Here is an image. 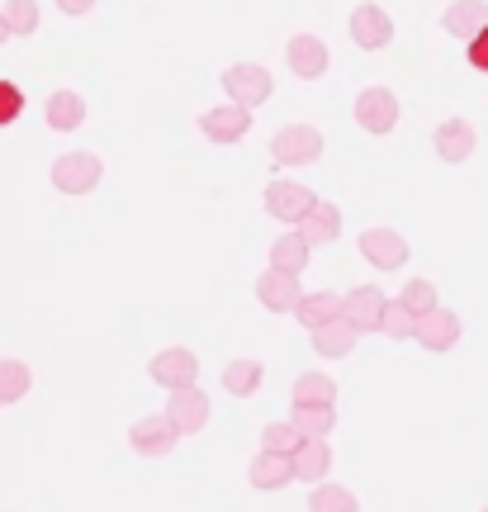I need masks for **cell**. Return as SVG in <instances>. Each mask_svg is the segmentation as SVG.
Here are the masks:
<instances>
[{
	"instance_id": "1",
	"label": "cell",
	"mask_w": 488,
	"mask_h": 512,
	"mask_svg": "<svg viewBox=\"0 0 488 512\" xmlns=\"http://www.w3.org/2000/svg\"><path fill=\"white\" fill-rule=\"evenodd\" d=\"M223 91H228L233 105L256 110V105H266L275 95V81L261 62H233V67H223Z\"/></svg>"
},
{
	"instance_id": "2",
	"label": "cell",
	"mask_w": 488,
	"mask_h": 512,
	"mask_svg": "<svg viewBox=\"0 0 488 512\" xmlns=\"http://www.w3.org/2000/svg\"><path fill=\"white\" fill-rule=\"evenodd\" d=\"M318 157H323V133H318V124H285L271 138L275 166H313Z\"/></svg>"
},
{
	"instance_id": "3",
	"label": "cell",
	"mask_w": 488,
	"mask_h": 512,
	"mask_svg": "<svg viewBox=\"0 0 488 512\" xmlns=\"http://www.w3.org/2000/svg\"><path fill=\"white\" fill-rule=\"evenodd\" d=\"M346 34H351V43H356L361 53H380V48L394 43V19H389L384 5L365 0V5H356V10L346 15Z\"/></svg>"
},
{
	"instance_id": "4",
	"label": "cell",
	"mask_w": 488,
	"mask_h": 512,
	"mask_svg": "<svg viewBox=\"0 0 488 512\" xmlns=\"http://www.w3.org/2000/svg\"><path fill=\"white\" fill-rule=\"evenodd\" d=\"M313 209H318V195H313L308 185H299V181H271L266 185V214H271L275 223L299 228Z\"/></svg>"
},
{
	"instance_id": "5",
	"label": "cell",
	"mask_w": 488,
	"mask_h": 512,
	"mask_svg": "<svg viewBox=\"0 0 488 512\" xmlns=\"http://www.w3.org/2000/svg\"><path fill=\"white\" fill-rule=\"evenodd\" d=\"M356 247H361V256L375 266V271H403L408 266V238L398 233V228H384V223H375V228H365L361 238H356Z\"/></svg>"
},
{
	"instance_id": "6",
	"label": "cell",
	"mask_w": 488,
	"mask_h": 512,
	"mask_svg": "<svg viewBox=\"0 0 488 512\" xmlns=\"http://www.w3.org/2000/svg\"><path fill=\"white\" fill-rule=\"evenodd\" d=\"M105 176V162L95 152H62L53 162V185L62 195H91Z\"/></svg>"
},
{
	"instance_id": "7",
	"label": "cell",
	"mask_w": 488,
	"mask_h": 512,
	"mask_svg": "<svg viewBox=\"0 0 488 512\" xmlns=\"http://www.w3.org/2000/svg\"><path fill=\"white\" fill-rule=\"evenodd\" d=\"M176 441H181V427L166 418V413H147V418H138L133 427H128V446L138 451V456L147 460H162L176 451Z\"/></svg>"
},
{
	"instance_id": "8",
	"label": "cell",
	"mask_w": 488,
	"mask_h": 512,
	"mask_svg": "<svg viewBox=\"0 0 488 512\" xmlns=\"http://www.w3.org/2000/svg\"><path fill=\"white\" fill-rule=\"evenodd\" d=\"M147 375H152V384H162V389H190V384H199V356L190 347H162L152 361H147Z\"/></svg>"
},
{
	"instance_id": "9",
	"label": "cell",
	"mask_w": 488,
	"mask_h": 512,
	"mask_svg": "<svg viewBox=\"0 0 488 512\" xmlns=\"http://www.w3.org/2000/svg\"><path fill=\"white\" fill-rule=\"evenodd\" d=\"M356 124H361L365 133H375V138L394 133L398 128V95L389 91V86H365V91L356 95Z\"/></svg>"
},
{
	"instance_id": "10",
	"label": "cell",
	"mask_w": 488,
	"mask_h": 512,
	"mask_svg": "<svg viewBox=\"0 0 488 512\" xmlns=\"http://www.w3.org/2000/svg\"><path fill=\"white\" fill-rule=\"evenodd\" d=\"M199 133L218 147H233L252 133V110H242V105H233V100H228V105H214V110L199 114Z\"/></svg>"
},
{
	"instance_id": "11",
	"label": "cell",
	"mask_w": 488,
	"mask_h": 512,
	"mask_svg": "<svg viewBox=\"0 0 488 512\" xmlns=\"http://www.w3.org/2000/svg\"><path fill=\"white\" fill-rule=\"evenodd\" d=\"M432 147H436V157H441V162L460 166V162H470V157H474V147H479V133H474L470 119L451 114V119H441V124H436Z\"/></svg>"
},
{
	"instance_id": "12",
	"label": "cell",
	"mask_w": 488,
	"mask_h": 512,
	"mask_svg": "<svg viewBox=\"0 0 488 512\" xmlns=\"http://www.w3.org/2000/svg\"><path fill=\"white\" fill-rule=\"evenodd\" d=\"M460 337H465V323H460V313H451V309H436V313H427V318H417V347L432 351V356L455 351Z\"/></svg>"
},
{
	"instance_id": "13",
	"label": "cell",
	"mask_w": 488,
	"mask_h": 512,
	"mask_svg": "<svg viewBox=\"0 0 488 512\" xmlns=\"http://www.w3.org/2000/svg\"><path fill=\"white\" fill-rule=\"evenodd\" d=\"M209 394L199 389V384H190V389H176L171 394V403H166V418L181 427V437H199L204 427H209Z\"/></svg>"
},
{
	"instance_id": "14",
	"label": "cell",
	"mask_w": 488,
	"mask_h": 512,
	"mask_svg": "<svg viewBox=\"0 0 488 512\" xmlns=\"http://www.w3.org/2000/svg\"><path fill=\"white\" fill-rule=\"evenodd\" d=\"M285 62H290V72L299 81H318L332 67V53H327V43L318 34H294L290 48H285Z\"/></svg>"
},
{
	"instance_id": "15",
	"label": "cell",
	"mask_w": 488,
	"mask_h": 512,
	"mask_svg": "<svg viewBox=\"0 0 488 512\" xmlns=\"http://www.w3.org/2000/svg\"><path fill=\"white\" fill-rule=\"evenodd\" d=\"M256 299H261V309H271V313H294L299 309V299H304L299 275L266 266V275H256Z\"/></svg>"
},
{
	"instance_id": "16",
	"label": "cell",
	"mask_w": 488,
	"mask_h": 512,
	"mask_svg": "<svg viewBox=\"0 0 488 512\" xmlns=\"http://www.w3.org/2000/svg\"><path fill=\"white\" fill-rule=\"evenodd\" d=\"M384 309H389V299H384V290H375V285H356V290L346 294V323L361 332H384Z\"/></svg>"
},
{
	"instance_id": "17",
	"label": "cell",
	"mask_w": 488,
	"mask_h": 512,
	"mask_svg": "<svg viewBox=\"0 0 488 512\" xmlns=\"http://www.w3.org/2000/svg\"><path fill=\"white\" fill-rule=\"evenodd\" d=\"M441 24H446V34L460 38V43L470 48L474 38L488 29V0H451L446 15H441Z\"/></svg>"
},
{
	"instance_id": "18",
	"label": "cell",
	"mask_w": 488,
	"mask_h": 512,
	"mask_svg": "<svg viewBox=\"0 0 488 512\" xmlns=\"http://www.w3.org/2000/svg\"><path fill=\"white\" fill-rule=\"evenodd\" d=\"M247 479H252V489H261V494H275V489H285V484H294V479H299V470H294V456L256 451L252 465H247Z\"/></svg>"
},
{
	"instance_id": "19",
	"label": "cell",
	"mask_w": 488,
	"mask_h": 512,
	"mask_svg": "<svg viewBox=\"0 0 488 512\" xmlns=\"http://www.w3.org/2000/svg\"><path fill=\"white\" fill-rule=\"evenodd\" d=\"M294 318H299V323H304L308 332L327 328V323H337V318H346V294H337V290L304 294V299H299V309H294Z\"/></svg>"
},
{
	"instance_id": "20",
	"label": "cell",
	"mask_w": 488,
	"mask_h": 512,
	"mask_svg": "<svg viewBox=\"0 0 488 512\" xmlns=\"http://www.w3.org/2000/svg\"><path fill=\"white\" fill-rule=\"evenodd\" d=\"M43 124L53 128V133H76V128L86 124V100L76 91H53L48 105H43Z\"/></svg>"
},
{
	"instance_id": "21",
	"label": "cell",
	"mask_w": 488,
	"mask_h": 512,
	"mask_svg": "<svg viewBox=\"0 0 488 512\" xmlns=\"http://www.w3.org/2000/svg\"><path fill=\"white\" fill-rule=\"evenodd\" d=\"M308 342H313V351L327 356V361H346V356L356 351V342H361V332L351 328L346 318H337V323H327V328L308 332Z\"/></svg>"
},
{
	"instance_id": "22",
	"label": "cell",
	"mask_w": 488,
	"mask_h": 512,
	"mask_svg": "<svg viewBox=\"0 0 488 512\" xmlns=\"http://www.w3.org/2000/svg\"><path fill=\"white\" fill-rule=\"evenodd\" d=\"M308 256H313V242L299 233V228H285L280 238L271 242V266L275 271H290V275H304Z\"/></svg>"
},
{
	"instance_id": "23",
	"label": "cell",
	"mask_w": 488,
	"mask_h": 512,
	"mask_svg": "<svg viewBox=\"0 0 488 512\" xmlns=\"http://www.w3.org/2000/svg\"><path fill=\"white\" fill-rule=\"evenodd\" d=\"M290 394H294V408H332L337 403V380L323 375V370H304Z\"/></svg>"
},
{
	"instance_id": "24",
	"label": "cell",
	"mask_w": 488,
	"mask_h": 512,
	"mask_svg": "<svg viewBox=\"0 0 488 512\" xmlns=\"http://www.w3.org/2000/svg\"><path fill=\"white\" fill-rule=\"evenodd\" d=\"M261 380H266V366L252 361V356H237V361L223 366V389H228L233 399H252L256 389H261Z\"/></svg>"
},
{
	"instance_id": "25",
	"label": "cell",
	"mask_w": 488,
	"mask_h": 512,
	"mask_svg": "<svg viewBox=\"0 0 488 512\" xmlns=\"http://www.w3.org/2000/svg\"><path fill=\"white\" fill-rule=\"evenodd\" d=\"M299 233H304L313 247L337 242V238H342V209H337V204H327V200H318V209H313V214L299 223Z\"/></svg>"
},
{
	"instance_id": "26",
	"label": "cell",
	"mask_w": 488,
	"mask_h": 512,
	"mask_svg": "<svg viewBox=\"0 0 488 512\" xmlns=\"http://www.w3.org/2000/svg\"><path fill=\"white\" fill-rule=\"evenodd\" d=\"M294 470H299V479H304L308 489L327 484V470H332V446H327V441H304V446H299V456H294Z\"/></svg>"
},
{
	"instance_id": "27",
	"label": "cell",
	"mask_w": 488,
	"mask_h": 512,
	"mask_svg": "<svg viewBox=\"0 0 488 512\" xmlns=\"http://www.w3.org/2000/svg\"><path fill=\"white\" fill-rule=\"evenodd\" d=\"M34 389V375H29V366L24 361H15V356H0V408H10V403H19L24 394Z\"/></svg>"
},
{
	"instance_id": "28",
	"label": "cell",
	"mask_w": 488,
	"mask_h": 512,
	"mask_svg": "<svg viewBox=\"0 0 488 512\" xmlns=\"http://www.w3.org/2000/svg\"><path fill=\"white\" fill-rule=\"evenodd\" d=\"M308 512H361V498L351 494L346 484H318L308 494Z\"/></svg>"
},
{
	"instance_id": "29",
	"label": "cell",
	"mask_w": 488,
	"mask_h": 512,
	"mask_svg": "<svg viewBox=\"0 0 488 512\" xmlns=\"http://www.w3.org/2000/svg\"><path fill=\"white\" fill-rule=\"evenodd\" d=\"M290 422L304 432V441H327L337 427V408H294Z\"/></svg>"
},
{
	"instance_id": "30",
	"label": "cell",
	"mask_w": 488,
	"mask_h": 512,
	"mask_svg": "<svg viewBox=\"0 0 488 512\" xmlns=\"http://www.w3.org/2000/svg\"><path fill=\"white\" fill-rule=\"evenodd\" d=\"M304 446V432L294 422H266L261 427V451H275V456H299Z\"/></svg>"
},
{
	"instance_id": "31",
	"label": "cell",
	"mask_w": 488,
	"mask_h": 512,
	"mask_svg": "<svg viewBox=\"0 0 488 512\" xmlns=\"http://www.w3.org/2000/svg\"><path fill=\"white\" fill-rule=\"evenodd\" d=\"M384 337L389 342H417V313L403 299H389V309H384Z\"/></svg>"
},
{
	"instance_id": "32",
	"label": "cell",
	"mask_w": 488,
	"mask_h": 512,
	"mask_svg": "<svg viewBox=\"0 0 488 512\" xmlns=\"http://www.w3.org/2000/svg\"><path fill=\"white\" fill-rule=\"evenodd\" d=\"M0 15L10 24V38H29L38 29V0H5Z\"/></svg>"
},
{
	"instance_id": "33",
	"label": "cell",
	"mask_w": 488,
	"mask_h": 512,
	"mask_svg": "<svg viewBox=\"0 0 488 512\" xmlns=\"http://www.w3.org/2000/svg\"><path fill=\"white\" fill-rule=\"evenodd\" d=\"M398 299H403V304H408L417 318H427V313L441 309V299H436V285H432V280H422V275H413V280L403 285V294H398Z\"/></svg>"
},
{
	"instance_id": "34",
	"label": "cell",
	"mask_w": 488,
	"mask_h": 512,
	"mask_svg": "<svg viewBox=\"0 0 488 512\" xmlns=\"http://www.w3.org/2000/svg\"><path fill=\"white\" fill-rule=\"evenodd\" d=\"M19 114H24V91H19L15 81L0 76V128H10Z\"/></svg>"
},
{
	"instance_id": "35",
	"label": "cell",
	"mask_w": 488,
	"mask_h": 512,
	"mask_svg": "<svg viewBox=\"0 0 488 512\" xmlns=\"http://www.w3.org/2000/svg\"><path fill=\"white\" fill-rule=\"evenodd\" d=\"M465 53H470V67H474V72H488V29H484L479 38H474Z\"/></svg>"
},
{
	"instance_id": "36",
	"label": "cell",
	"mask_w": 488,
	"mask_h": 512,
	"mask_svg": "<svg viewBox=\"0 0 488 512\" xmlns=\"http://www.w3.org/2000/svg\"><path fill=\"white\" fill-rule=\"evenodd\" d=\"M57 10H62V15H91L95 0H57Z\"/></svg>"
},
{
	"instance_id": "37",
	"label": "cell",
	"mask_w": 488,
	"mask_h": 512,
	"mask_svg": "<svg viewBox=\"0 0 488 512\" xmlns=\"http://www.w3.org/2000/svg\"><path fill=\"white\" fill-rule=\"evenodd\" d=\"M5 38H10V24H5V15H0V43H5Z\"/></svg>"
},
{
	"instance_id": "38",
	"label": "cell",
	"mask_w": 488,
	"mask_h": 512,
	"mask_svg": "<svg viewBox=\"0 0 488 512\" xmlns=\"http://www.w3.org/2000/svg\"><path fill=\"white\" fill-rule=\"evenodd\" d=\"M484 512H488V508H484Z\"/></svg>"
}]
</instances>
